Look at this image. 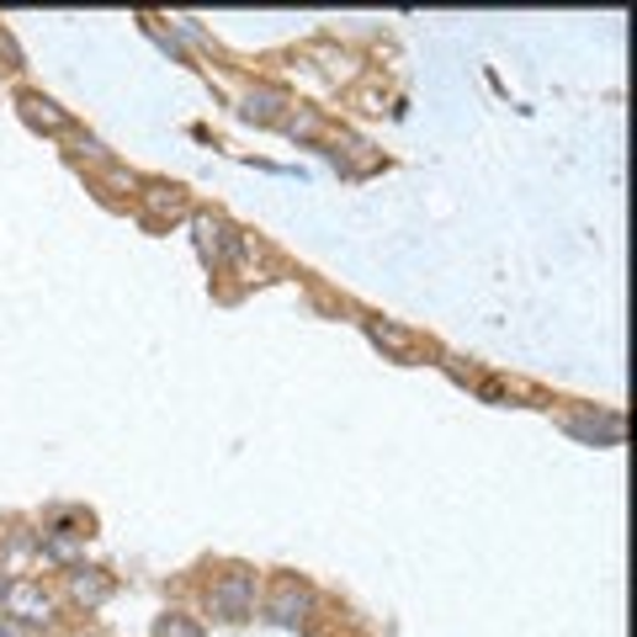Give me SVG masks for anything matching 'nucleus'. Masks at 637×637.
<instances>
[{"label":"nucleus","instance_id":"nucleus-3","mask_svg":"<svg viewBox=\"0 0 637 637\" xmlns=\"http://www.w3.org/2000/svg\"><path fill=\"white\" fill-rule=\"evenodd\" d=\"M266 616L277 627H303L314 616V585L298 579V574H281L277 585H272V596H266Z\"/></svg>","mask_w":637,"mask_h":637},{"label":"nucleus","instance_id":"nucleus-12","mask_svg":"<svg viewBox=\"0 0 637 637\" xmlns=\"http://www.w3.org/2000/svg\"><path fill=\"white\" fill-rule=\"evenodd\" d=\"M38 557V537L33 531H16L11 542H5V563H0V574L11 579V574H27V563Z\"/></svg>","mask_w":637,"mask_h":637},{"label":"nucleus","instance_id":"nucleus-6","mask_svg":"<svg viewBox=\"0 0 637 637\" xmlns=\"http://www.w3.org/2000/svg\"><path fill=\"white\" fill-rule=\"evenodd\" d=\"M139 207L149 224H170V218H187V192L176 181H144L139 187Z\"/></svg>","mask_w":637,"mask_h":637},{"label":"nucleus","instance_id":"nucleus-4","mask_svg":"<svg viewBox=\"0 0 637 637\" xmlns=\"http://www.w3.org/2000/svg\"><path fill=\"white\" fill-rule=\"evenodd\" d=\"M192 235H197V250L207 266H224V261L239 255V235L229 229V218H218V213H192Z\"/></svg>","mask_w":637,"mask_h":637},{"label":"nucleus","instance_id":"nucleus-11","mask_svg":"<svg viewBox=\"0 0 637 637\" xmlns=\"http://www.w3.org/2000/svg\"><path fill=\"white\" fill-rule=\"evenodd\" d=\"M366 335H372L388 357H398V361L414 357V335H409V329H398V324H388V318H366Z\"/></svg>","mask_w":637,"mask_h":637},{"label":"nucleus","instance_id":"nucleus-15","mask_svg":"<svg viewBox=\"0 0 637 637\" xmlns=\"http://www.w3.org/2000/svg\"><path fill=\"white\" fill-rule=\"evenodd\" d=\"M155 637H202V622L187 611H165L155 622Z\"/></svg>","mask_w":637,"mask_h":637},{"label":"nucleus","instance_id":"nucleus-16","mask_svg":"<svg viewBox=\"0 0 637 637\" xmlns=\"http://www.w3.org/2000/svg\"><path fill=\"white\" fill-rule=\"evenodd\" d=\"M75 155L80 159H107V149H101L96 139H75Z\"/></svg>","mask_w":637,"mask_h":637},{"label":"nucleus","instance_id":"nucleus-2","mask_svg":"<svg viewBox=\"0 0 637 637\" xmlns=\"http://www.w3.org/2000/svg\"><path fill=\"white\" fill-rule=\"evenodd\" d=\"M0 616H5V622H16V627H53L59 600H53V590H48V585H38V579H11Z\"/></svg>","mask_w":637,"mask_h":637},{"label":"nucleus","instance_id":"nucleus-10","mask_svg":"<svg viewBox=\"0 0 637 637\" xmlns=\"http://www.w3.org/2000/svg\"><path fill=\"white\" fill-rule=\"evenodd\" d=\"M33 537H38V557L59 563V568H75L80 563V542H85V537H64V531H48V526L33 531Z\"/></svg>","mask_w":637,"mask_h":637},{"label":"nucleus","instance_id":"nucleus-17","mask_svg":"<svg viewBox=\"0 0 637 637\" xmlns=\"http://www.w3.org/2000/svg\"><path fill=\"white\" fill-rule=\"evenodd\" d=\"M5 590H11V579H5V574H0V605H5Z\"/></svg>","mask_w":637,"mask_h":637},{"label":"nucleus","instance_id":"nucleus-9","mask_svg":"<svg viewBox=\"0 0 637 637\" xmlns=\"http://www.w3.org/2000/svg\"><path fill=\"white\" fill-rule=\"evenodd\" d=\"M22 118L33 122V128H43V133H70V112H64L59 101L38 96V91H27V96H22Z\"/></svg>","mask_w":637,"mask_h":637},{"label":"nucleus","instance_id":"nucleus-7","mask_svg":"<svg viewBox=\"0 0 637 637\" xmlns=\"http://www.w3.org/2000/svg\"><path fill=\"white\" fill-rule=\"evenodd\" d=\"M563 431L574 441H585V446H622V436H627L616 414H568Z\"/></svg>","mask_w":637,"mask_h":637},{"label":"nucleus","instance_id":"nucleus-1","mask_svg":"<svg viewBox=\"0 0 637 637\" xmlns=\"http://www.w3.org/2000/svg\"><path fill=\"white\" fill-rule=\"evenodd\" d=\"M255 600H261V574H255V568H229V574L213 579L207 611H213L218 622H250V616H255Z\"/></svg>","mask_w":637,"mask_h":637},{"label":"nucleus","instance_id":"nucleus-13","mask_svg":"<svg viewBox=\"0 0 637 637\" xmlns=\"http://www.w3.org/2000/svg\"><path fill=\"white\" fill-rule=\"evenodd\" d=\"M287 139H298V144H309V139H318L324 133V118H318L314 107H298V112H281V122H277Z\"/></svg>","mask_w":637,"mask_h":637},{"label":"nucleus","instance_id":"nucleus-5","mask_svg":"<svg viewBox=\"0 0 637 637\" xmlns=\"http://www.w3.org/2000/svg\"><path fill=\"white\" fill-rule=\"evenodd\" d=\"M64 596L75 600L80 611H96V605L112 600V574H107V568H85V563H75V568H64Z\"/></svg>","mask_w":637,"mask_h":637},{"label":"nucleus","instance_id":"nucleus-14","mask_svg":"<svg viewBox=\"0 0 637 637\" xmlns=\"http://www.w3.org/2000/svg\"><path fill=\"white\" fill-rule=\"evenodd\" d=\"M43 526H48V531H64V537H91V510H70V505H59V510H48Z\"/></svg>","mask_w":637,"mask_h":637},{"label":"nucleus","instance_id":"nucleus-8","mask_svg":"<svg viewBox=\"0 0 637 637\" xmlns=\"http://www.w3.org/2000/svg\"><path fill=\"white\" fill-rule=\"evenodd\" d=\"M281 112H287V96H281L277 85H250L244 101H239V118L244 122H281Z\"/></svg>","mask_w":637,"mask_h":637}]
</instances>
